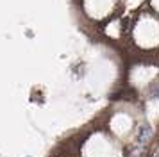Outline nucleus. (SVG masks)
<instances>
[{"instance_id":"f03ea898","label":"nucleus","mask_w":159,"mask_h":157,"mask_svg":"<svg viewBox=\"0 0 159 157\" xmlns=\"http://www.w3.org/2000/svg\"><path fill=\"white\" fill-rule=\"evenodd\" d=\"M156 157H159V154H157V155H156Z\"/></svg>"},{"instance_id":"f257e3e1","label":"nucleus","mask_w":159,"mask_h":157,"mask_svg":"<svg viewBox=\"0 0 159 157\" xmlns=\"http://www.w3.org/2000/svg\"><path fill=\"white\" fill-rule=\"evenodd\" d=\"M150 136H152V130H150L148 125H141V127H139V136H138V141H139V143L148 141V139H150Z\"/></svg>"}]
</instances>
